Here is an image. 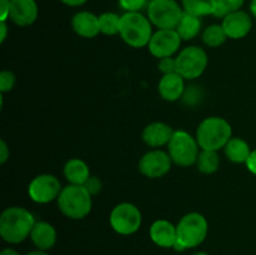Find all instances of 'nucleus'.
<instances>
[{
  "label": "nucleus",
  "instance_id": "obj_13",
  "mask_svg": "<svg viewBox=\"0 0 256 255\" xmlns=\"http://www.w3.org/2000/svg\"><path fill=\"white\" fill-rule=\"evenodd\" d=\"M222 28H224L225 32H226L228 38L234 40L242 39L246 36L252 28V20L250 14L242 10H236L222 19Z\"/></svg>",
  "mask_w": 256,
  "mask_h": 255
},
{
  "label": "nucleus",
  "instance_id": "obj_9",
  "mask_svg": "<svg viewBox=\"0 0 256 255\" xmlns=\"http://www.w3.org/2000/svg\"><path fill=\"white\" fill-rule=\"evenodd\" d=\"M110 225L120 235H132L140 229L142 222V212L132 202H120L110 212Z\"/></svg>",
  "mask_w": 256,
  "mask_h": 255
},
{
  "label": "nucleus",
  "instance_id": "obj_5",
  "mask_svg": "<svg viewBox=\"0 0 256 255\" xmlns=\"http://www.w3.org/2000/svg\"><path fill=\"white\" fill-rule=\"evenodd\" d=\"M152 34V24L142 12H124L120 18L119 35L129 46H148Z\"/></svg>",
  "mask_w": 256,
  "mask_h": 255
},
{
  "label": "nucleus",
  "instance_id": "obj_26",
  "mask_svg": "<svg viewBox=\"0 0 256 255\" xmlns=\"http://www.w3.org/2000/svg\"><path fill=\"white\" fill-rule=\"evenodd\" d=\"M120 18L115 12H102L99 15V26L100 32L104 35H116L119 34V28H120Z\"/></svg>",
  "mask_w": 256,
  "mask_h": 255
},
{
  "label": "nucleus",
  "instance_id": "obj_10",
  "mask_svg": "<svg viewBox=\"0 0 256 255\" xmlns=\"http://www.w3.org/2000/svg\"><path fill=\"white\" fill-rule=\"evenodd\" d=\"M62 186L60 180L55 175L40 174L30 182L28 186V194L34 202L48 204L58 200Z\"/></svg>",
  "mask_w": 256,
  "mask_h": 255
},
{
  "label": "nucleus",
  "instance_id": "obj_2",
  "mask_svg": "<svg viewBox=\"0 0 256 255\" xmlns=\"http://www.w3.org/2000/svg\"><path fill=\"white\" fill-rule=\"evenodd\" d=\"M208 232L209 224L204 215L196 212H188L178 222V242L172 249L175 252H184L199 246L206 239Z\"/></svg>",
  "mask_w": 256,
  "mask_h": 255
},
{
  "label": "nucleus",
  "instance_id": "obj_30",
  "mask_svg": "<svg viewBox=\"0 0 256 255\" xmlns=\"http://www.w3.org/2000/svg\"><path fill=\"white\" fill-rule=\"evenodd\" d=\"M84 186H85V189H86L88 192L92 194V196H94V195L99 194V192H102V182L98 176H95V175H90V178L86 180V182L84 184Z\"/></svg>",
  "mask_w": 256,
  "mask_h": 255
},
{
  "label": "nucleus",
  "instance_id": "obj_14",
  "mask_svg": "<svg viewBox=\"0 0 256 255\" xmlns=\"http://www.w3.org/2000/svg\"><path fill=\"white\" fill-rule=\"evenodd\" d=\"M38 4L35 0H12L9 19L18 26H29L38 19Z\"/></svg>",
  "mask_w": 256,
  "mask_h": 255
},
{
  "label": "nucleus",
  "instance_id": "obj_33",
  "mask_svg": "<svg viewBox=\"0 0 256 255\" xmlns=\"http://www.w3.org/2000/svg\"><path fill=\"white\" fill-rule=\"evenodd\" d=\"M9 148H8V144L5 142L4 139L0 140V164H5L9 158Z\"/></svg>",
  "mask_w": 256,
  "mask_h": 255
},
{
  "label": "nucleus",
  "instance_id": "obj_34",
  "mask_svg": "<svg viewBox=\"0 0 256 255\" xmlns=\"http://www.w3.org/2000/svg\"><path fill=\"white\" fill-rule=\"evenodd\" d=\"M246 168L252 174L256 175V149L252 150V154L246 162Z\"/></svg>",
  "mask_w": 256,
  "mask_h": 255
},
{
  "label": "nucleus",
  "instance_id": "obj_37",
  "mask_svg": "<svg viewBox=\"0 0 256 255\" xmlns=\"http://www.w3.org/2000/svg\"><path fill=\"white\" fill-rule=\"evenodd\" d=\"M0 255H20L16 250L12 249V248H5V249L2 250Z\"/></svg>",
  "mask_w": 256,
  "mask_h": 255
},
{
  "label": "nucleus",
  "instance_id": "obj_39",
  "mask_svg": "<svg viewBox=\"0 0 256 255\" xmlns=\"http://www.w3.org/2000/svg\"><path fill=\"white\" fill-rule=\"evenodd\" d=\"M26 255H49V254H48L46 252H44V250L36 249V250H32V252H28Z\"/></svg>",
  "mask_w": 256,
  "mask_h": 255
},
{
  "label": "nucleus",
  "instance_id": "obj_8",
  "mask_svg": "<svg viewBox=\"0 0 256 255\" xmlns=\"http://www.w3.org/2000/svg\"><path fill=\"white\" fill-rule=\"evenodd\" d=\"M208 62V54L202 48L190 45L176 55V72L185 80H195L204 74Z\"/></svg>",
  "mask_w": 256,
  "mask_h": 255
},
{
  "label": "nucleus",
  "instance_id": "obj_6",
  "mask_svg": "<svg viewBox=\"0 0 256 255\" xmlns=\"http://www.w3.org/2000/svg\"><path fill=\"white\" fill-rule=\"evenodd\" d=\"M168 152L174 164L188 168L196 164L200 146L196 138L184 130H176L168 144Z\"/></svg>",
  "mask_w": 256,
  "mask_h": 255
},
{
  "label": "nucleus",
  "instance_id": "obj_18",
  "mask_svg": "<svg viewBox=\"0 0 256 255\" xmlns=\"http://www.w3.org/2000/svg\"><path fill=\"white\" fill-rule=\"evenodd\" d=\"M72 26L75 34L85 39H92L100 34L99 16L90 12H79L72 16Z\"/></svg>",
  "mask_w": 256,
  "mask_h": 255
},
{
  "label": "nucleus",
  "instance_id": "obj_24",
  "mask_svg": "<svg viewBox=\"0 0 256 255\" xmlns=\"http://www.w3.org/2000/svg\"><path fill=\"white\" fill-rule=\"evenodd\" d=\"M202 42L209 48H219L229 39L222 24H212L205 28L202 34Z\"/></svg>",
  "mask_w": 256,
  "mask_h": 255
},
{
  "label": "nucleus",
  "instance_id": "obj_28",
  "mask_svg": "<svg viewBox=\"0 0 256 255\" xmlns=\"http://www.w3.org/2000/svg\"><path fill=\"white\" fill-rule=\"evenodd\" d=\"M15 75L12 74L9 70H2L0 72V92L4 94V92H9L10 90H12L15 85Z\"/></svg>",
  "mask_w": 256,
  "mask_h": 255
},
{
  "label": "nucleus",
  "instance_id": "obj_25",
  "mask_svg": "<svg viewBox=\"0 0 256 255\" xmlns=\"http://www.w3.org/2000/svg\"><path fill=\"white\" fill-rule=\"evenodd\" d=\"M216 5V0H182V6L184 12L198 16L212 15Z\"/></svg>",
  "mask_w": 256,
  "mask_h": 255
},
{
  "label": "nucleus",
  "instance_id": "obj_31",
  "mask_svg": "<svg viewBox=\"0 0 256 255\" xmlns=\"http://www.w3.org/2000/svg\"><path fill=\"white\" fill-rule=\"evenodd\" d=\"M218 2L222 5L225 9L229 12H236V10L242 9V6L244 5L245 0H218Z\"/></svg>",
  "mask_w": 256,
  "mask_h": 255
},
{
  "label": "nucleus",
  "instance_id": "obj_4",
  "mask_svg": "<svg viewBox=\"0 0 256 255\" xmlns=\"http://www.w3.org/2000/svg\"><path fill=\"white\" fill-rule=\"evenodd\" d=\"M58 206L62 215L72 220H80L90 214L92 208V196L84 185L69 184L62 188Z\"/></svg>",
  "mask_w": 256,
  "mask_h": 255
},
{
  "label": "nucleus",
  "instance_id": "obj_23",
  "mask_svg": "<svg viewBox=\"0 0 256 255\" xmlns=\"http://www.w3.org/2000/svg\"><path fill=\"white\" fill-rule=\"evenodd\" d=\"M198 170L202 174H214L220 166V156L218 152L214 150H200V154L196 160Z\"/></svg>",
  "mask_w": 256,
  "mask_h": 255
},
{
  "label": "nucleus",
  "instance_id": "obj_1",
  "mask_svg": "<svg viewBox=\"0 0 256 255\" xmlns=\"http://www.w3.org/2000/svg\"><path fill=\"white\" fill-rule=\"evenodd\" d=\"M35 222L34 215L25 208H6L0 215V235L9 244H20L30 236Z\"/></svg>",
  "mask_w": 256,
  "mask_h": 255
},
{
  "label": "nucleus",
  "instance_id": "obj_38",
  "mask_svg": "<svg viewBox=\"0 0 256 255\" xmlns=\"http://www.w3.org/2000/svg\"><path fill=\"white\" fill-rule=\"evenodd\" d=\"M250 12L254 18H256V0H252L250 2Z\"/></svg>",
  "mask_w": 256,
  "mask_h": 255
},
{
  "label": "nucleus",
  "instance_id": "obj_32",
  "mask_svg": "<svg viewBox=\"0 0 256 255\" xmlns=\"http://www.w3.org/2000/svg\"><path fill=\"white\" fill-rule=\"evenodd\" d=\"M10 5L12 0H0V22H6L9 19Z\"/></svg>",
  "mask_w": 256,
  "mask_h": 255
},
{
  "label": "nucleus",
  "instance_id": "obj_7",
  "mask_svg": "<svg viewBox=\"0 0 256 255\" xmlns=\"http://www.w3.org/2000/svg\"><path fill=\"white\" fill-rule=\"evenodd\" d=\"M146 16L158 29H176L184 9L176 0H150Z\"/></svg>",
  "mask_w": 256,
  "mask_h": 255
},
{
  "label": "nucleus",
  "instance_id": "obj_35",
  "mask_svg": "<svg viewBox=\"0 0 256 255\" xmlns=\"http://www.w3.org/2000/svg\"><path fill=\"white\" fill-rule=\"evenodd\" d=\"M60 2H62V4L68 5V6L75 8V6H82V5H84L88 0H60Z\"/></svg>",
  "mask_w": 256,
  "mask_h": 255
},
{
  "label": "nucleus",
  "instance_id": "obj_22",
  "mask_svg": "<svg viewBox=\"0 0 256 255\" xmlns=\"http://www.w3.org/2000/svg\"><path fill=\"white\" fill-rule=\"evenodd\" d=\"M202 28V18L198 15L190 14V12H184L179 24L176 26L178 34L180 35L182 40H192L200 34Z\"/></svg>",
  "mask_w": 256,
  "mask_h": 255
},
{
  "label": "nucleus",
  "instance_id": "obj_40",
  "mask_svg": "<svg viewBox=\"0 0 256 255\" xmlns=\"http://www.w3.org/2000/svg\"><path fill=\"white\" fill-rule=\"evenodd\" d=\"M192 255H209V254H208V252H195V254H192Z\"/></svg>",
  "mask_w": 256,
  "mask_h": 255
},
{
  "label": "nucleus",
  "instance_id": "obj_3",
  "mask_svg": "<svg viewBox=\"0 0 256 255\" xmlns=\"http://www.w3.org/2000/svg\"><path fill=\"white\" fill-rule=\"evenodd\" d=\"M200 149L219 152L232 138V128L226 119L220 116L205 118L196 129Z\"/></svg>",
  "mask_w": 256,
  "mask_h": 255
},
{
  "label": "nucleus",
  "instance_id": "obj_20",
  "mask_svg": "<svg viewBox=\"0 0 256 255\" xmlns=\"http://www.w3.org/2000/svg\"><path fill=\"white\" fill-rule=\"evenodd\" d=\"M64 176L72 185H84L90 178V169L84 160L72 158L64 165Z\"/></svg>",
  "mask_w": 256,
  "mask_h": 255
},
{
  "label": "nucleus",
  "instance_id": "obj_36",
  "mask_svg": "<svg viewBox=\"0 0 256 255\" xmlns=\"http://www.w3.org/2000/svg\"><path fill=\"white\" fill-rule=\"evenodd\" d=\"M0 32H2V35H0V42H4L8 35L6 22H0Z\"/></svg>",
  "mask_w": 256,
  "mask_h": 255
},
{
  "label": "nucleus",
  "instance_id": "obj_15",
  "mask_svg": "<svg viewBox=\"0 0 256 255\" xmlns=\"http://www.w3.org/2000/svg\"><path fill=\"white\" fill-rule=\"evenodd\" d=\"M149 234L152 242L164 249H169V248L172 249L175 242H178L176 225L166 219L155 220L150 226Z\"/></svg>",
  "mask_w": 256,
  "mask_h": 255
},
{
  "label": "nucleus",
  "instance_id": "obj_12",
  "mask_svg": "<svg viewBox=\"0 0 256 255\" xmlns=\"http://www.w3.org/2000/svg\"><path fill=\"white\" fill-rule=\"evenodd\" d=\"M182 38L175 29H158L150 39L148 49L158 59L172 56L182 45Z\"/></svg>",
  "mask_w": 256,
  "mask_h": 255
},
{
  "label": "nucleus",
  "instance_id": "obj_27",
  "mask_svg": "<svg viewBox=\"0 0 256 255\" xmlns=\"http://www.w3.org/2000/svg\"><path fill=\"white\" fill-rule=\"evenodd\" d=\"M149 0H119V5L125 12H140L148 8Z\"/></svg>",
  "mask_w": 256,
  "mask_h": 255
},
{
  "label": "nucleus",
  "instance_id": "obj_21",
  "mask_svg": "<svg viewBox=\"0 0 256 255\" xmlns=\"http://www.w3.org/2000/svg\"><path fill=\"white\" fill-rule=\"evenodd\" d=\"M224 152L228 159L235 164H246L252 154L249 144L242 138H232L225 145Z\"/></svg>",
  "mask_w": 256,
  "mask_h": 255
},
{
  "label": "nucleus",
  "instance_id": "obj_29",
  "mask_svg": "<svg viewBox=\"0 0 256 255\" xmlns=\"http://www.w3.org/2000/svg\"><path fill=\"white\" fill-rule=\"evenodd\" d=\"M158 69L162 72V75L166 74H172V72H176V58H162L159 59L158 62Z\"/></svg>",
  "mask_w": 256,
  "mask_h": 255
},
{
  "label": "nucleus",
  "instance_id": "obj_16",
  "mask_svg": "<svg viewBox=\"0 0 256 255\" xmlns=\"http://www.w3.org/2000/svg\"><path fill=\"white\" fill-rule=\"evenodd\" d=\"M172 134H174V130L169 124L162 122H154L144 128L142 136L148 146L159 149V148L169 144Z\"/></svg>",
  "mask_w": 256,
  "mask_h": 255
},
{
  "label": "nucleus",
  "instance_id": "obj_11",
  "mask_svg": "<svg viewBox=\"0 0 256 255\" xmlns=\"http://www.w3.org/2000/svg\"><path fill=\"white\" fill-rule=\"evenodd\" d=\"M172 160L169 152L152 149L145 152L139 162V172L149 179H159L172 170Z\"/></svg>",
  "mask_w": 256,
  "mask_h": 255
},
{
  "label": "nucleus",
  "instance_id": "obj_17",
  "mask_svg": "<svg viewBox=\"0 0 256 255\" xmlns=\"http://www.w3.org/2000/svg\"><path fill=\"white\" fill-rule=\"evenodd\" d=\"M184 78L178 72H172V74L162 75L160 79L159 85H158V90L159 94L165 102H178L180 98L184 96L185 94V82Z\"/></svg>",
  "mask_w": 256,
  "mask_h": 255
},
{
  "label": "nucleus",
  "instance_id": "obj_19",
  "mask_svg": "<svg viewBox=\"0 0 256 255\" xmlns=\"http://www.w3.org/2000/svg\"><path fill=\"white\" fill-rule=\"evenodd\" d=\"M56 236L55 228L50 222H42V220L35 222L32 234H30V239L35 248L39 250H44V252H48L54 246L56 242Z\"/></svg>",
  "mask_w": 256,
  "mask_h": 255
}]
</instances>
